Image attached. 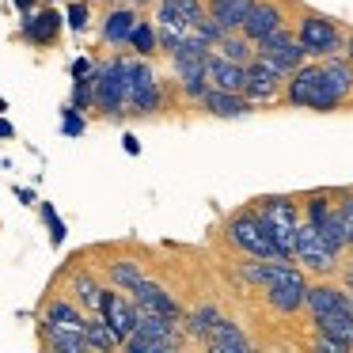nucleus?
Here are the masks:
<instances>
[{
    "label": "nucleus",
    "mask_w": 353,
    "mask_h": 353,
    "mask_svg": "<svg viewBox=\"0 0 353 353\" xmlns=\"http://www.w3.org/2000/svg\"><path fill=\"white\" fill-rule=\"evenodd\" d=\"M304 307H307V315H319V312H338V307H353V300H350V292L342 289V285H334V281H315V285H307V292H304Z\"/></svg>",
    "instance_id": "obj_20"
},
{
    "label": "nucleus",
    "mask_w": 353,
    "mask_h": 353,
    "mask_svg": "<svg viewBox=\"0 0 353 353\" xmlns=\"http://www.w3.org/2000/svg\"><path fill=\"white\" fill-rule=\"evenodd\" d=\"M281 99L289 107H307V110H319V114L338 110L342 103L353 99V61L338 54L319 57L312 65L304 61L300 69L289 72V80L281 88Z\"/></svg>",
    "instance_id": "obj_1"
},
{
    "label": "nucleus",
    "mask_w": 353,
    "mask_h": 353,
    "mask_svg": "<svg viewBox=\"0 0 353 353\" xmlns=\"http://www.w3.org/2000/svg\"><path fill=\"white\" fill-rule=\"evenodd\" d=\"M338 274H342V289L353 296V266H338Z\"/></svg>",
    "instance_id": "obj_38"
},
{
    "label": "nucleus",
    "mask_w": 353,
    "mask_h": 353,
    "mask_svg": "<svg viewBox=\"0 0 353 353\" xmlns=\"http://www.w3.org/2000/svg\"><path fill=\"white\" fill-rule=\"evenodd\" d=\"M312 327H315V334H327V338H334V342H342L345 350H353V307L312 315Z\"/></svg>",
    "instance_id": "obj_21"
},
{
    "label": "nucleus",
    "mask_w": 353,
    "mask_h": 353,
    "mask_svg": "<svg viewBox=\"0 0 353 353\" xmlns=\"http://www.w3.org/2000/svg\"><path fill=\"white\" fill-rule=\"evenodd\" d=\"M122 145H125V152H130V156H137V152H141V145H137V137H133V133H125Z\"/></svg>",
    "instance_id": "obj_40"
},
{
    "label": "nucleus",
    "mask_w": 353,
    "mask_h": 353,
    "mask_svg": "<svg viewBox=\"0 0 353 353\" xmlns=\"http://www.w3.org/2000/svg\"><path fill=\"white\" fill-rule=\"evenodd\" d=\"M84 130H88L84 114H80L77 107H65V114H61V133L65 137H84Z\"/></svg>",
    "instance_id": "obj_34"
},
{
    "label": "nucleus",
    "mask_w": 353,
    "mask_h": 353,
    "mask_svg": "<svg viewBox=\"0 0 353 353\" xmlns=\"http://www.w3.org/2000/svg\"><path fill=\"white\" fill-rule=\"evenodd\" d=\"M130 300L137 304V312H152V315H168V319H183V304H179L175 292H168L160 281L152 277H141L130 289Z\"/></svg>",
    "instance_id": "obj_13"
},
{
    "label": "nucleus",
    "mask_w": 353,
    "mask_h": 353,
    "mask_svg": "<svg viewBox=\"0 0 353 353\" xmlns=\"http://www.w3.org/2000/svg\"><path fill=\"white\" fill-rule=\"evenodd\" d=\"M254 209L262 213L270 236L277 243L281 259H292L296 251V228H300V194H266L254 201Z\"/></svg>",
    "instance_id": "obj_4"
},
{
    "label": "nucleus",
    "mask_w": 353,
    "mask_h": 353,
    "mask_svg": "<svg viewBox=\"0 0 353 353\" xmlns=\"http://www.w3.org/2000/svg\"><path fill=\"white\" fill-rule=\"evenodd\" d=\"M277 27H285V8L281 4H277V0H251V8H247L239 31H243L251 42H259V39H266L270 31H277Z\"/></svg>",
    "instance_id": "obj_14"
},
{
    "label": "nucleus",
    "mask_w": 353,
    "mask_h": 353,
    "mask_svg": "<svg viewBox=\"0 0 353 353\" xmlns=\"http://www.w3.org/2000/svg\"><path fill=\"white\" fill-rule=\"evenodd\" d=\"M4 110H8V103H4V95H0V114H4Z\"/></svg>",
    "instance_id": "obj_45"
},
{
    "label": "nucleus",
    "mask_w": 353,
    "mask_h": 353,
    "mask_svg": "<svg viewBox=\"0 0 353 353\" xmlns=\"http://www.w3.org/2000/svg\"><path fill=\"white\" fill-rule=\"evenodd\" d=\"M69 107H77L80 114H84V110H92V72H88V77H80L77 84H72V103Z\"/></svg>",
    "instance_id": "obj_33"
},
{
    "label": "nucleus",
    "mask_w": 353,
    "mask_h": 353,
    "mask_svg": "<svg viewBox=\"0 0 353 353\" xmlns=\"http://www.w3.org/2000/svg\"><path fill=\"white\" fill-rule=\"evenodd\" d=\"M39 213H42V221H46V228H50V243H54V247H61V243H65V221L57 216V209L50 205V201H42V205H39Z\"/></svg>",
    "instance_id": "obj_32"
},
{
    "label": "nucleus",
    "mask_w": 353,
    "mask_h": 353,
    "mask_svg": "<svg viewBox=\"0 0 353 353\" xmlns=\"http://www.w3.org/2000/svg\"><path fill=\"white\" fill-rule=\"evenodd\" d=\"M8 137H16V125L8 118H0V141H8Z\"/></svg>",
    "instance_id": "obj_39"
},
{
    "label": "nucleus",
    "mask_w": 353,
    "mask_h": 353,
    "mask_svg": "<svg viewBox=\"0 0 353 353\" xmlns=\"http://www.w3.org/2000/svg\"><path fill=\"white\" fill-rule=\"evenodd\" d=\"M42 330V345H50L54 353H88L84 330L77 327H54V323H39Z\"/></svg>",
    "instance_id": "obj_22"
},
{
    "label": "nucleus",
    "mask_w": 353,
    "mask_h": 353,
    "mask_svg": "<svg viewBox=\"0 0 353 353\" xmlns=\"http://www.w3.org/2000/svg\"><path fill=\"white\" fill-rule=\"evenodd\" d=\"M92 107L110 122L125 118V57L92 65Z\"/></svg>",
    "instance_id": "obj_7"
},
{
    "label": "nucleus",
    "mask_w": 353,
    "mask_h": 353,
    "mask_svg": "<svg viewBox=\"0 0 353 353\" xmlns=\"http://www.w3.org/2000/svg\"><path fill=\"white\" fill-rule=\"evenodd\" d=\"M201 342L213 353H247L251 350V338H247L243 327H239L236 319H228V315H216V323L209 327V334L201 338Z\"/></svg>",
    "instance_id": "obj_17"
},
{
    "label": "nucleus",
    "mask_w": 353,
    "mask_h": 353,
    "mask_svg": "<svg viewBox=\"0 0 353 353\" xmlns=\"http://www.w3.org/2000/svg\"><path fill=\"white\" fill-rule=\"evenodd\" d=\"M34 4H39V0H16L19 12H34Z\"/></svg>",
    "instance_id": "obj_44"
},
{
    "label": "nucleus",
    "mask_w": 353,
    "mask_h": 353,
    "mask_svg": "<svg viewBox=\"0 0 353 353\" xmlns=\"http://www.w3.org/2000/svg\"><path fill=\"white\" fill-rule=\"evenodd\" d=\"M216 307L213 304H198V307H190V312H183V319H179V327H183V334L186 338H194V342H201V338L209 334V327L216 323Z\"/></svg>",
    "instance_id": "obj_28"
},
{
    "label": "nucleus",
    "mask_w": 353,
    "mask_h": 353,
    "mask_svg": "<svg viewBox=\"0 0 353 353\" xmlns=\"http://www.w3.org/2000/svg\"><path fill=\"white\" fill-rule=\"evenodd\" d=\"M292 259L315 277H334L338 266H342V254H338L334 247L323 239V232L315 228L312 221H304V216H300V228H296V251H292Z\"/></svg>",
    "instance_id": "obj_8"
},
{
    "label": "nucleus",
    "mask_w": 353,
    "mask_h": 353,
    "mask_svg": "<svg viewBox=\"0 0 353 353\" xmlns=\"http://www.w3.org/2000/svg\"><path fill=\"white\" fill-rule=\"evenodd\" d=\"M285 72L277 69L270 57L254 54L251 61H247V80H243V95L259 107V103H277L281 99V88H285Z\"/></svg>",
    "instance_id": "obj_10"
},
{
    "label": "nucleus",
    "mask_w": 353,
    "mask_h": 353,
    "mask_svg": "<svg viewBox=\"0 0 353 353\" xmlns=\"http://www.w3.org/2000/svg\"><path fill=\"white\" fill-rule=\"evenodd\" d=\"M213 50H216L221 57H228V61H239V65H247V61L254 57V42L247 39L243 31H224L221 42H216Z\"/></svg>",
    "instance_id": "obj_29"
},
{
    "label": "nucleus",
    "mask_w": 353,
    "mask_h": 353,
    "mask_svg": "<svg viewBox=\"0 0 353 353\" xmlns=\"http://www.w3.org/2000/svg\"><path fill=\"white\" fill-rule=\"evenodd\" d=\"M84 307L77 304L72 296H54L46 300V307H42V323H54V327H84Z\"/></svg>",
    "instance_id": "obj_24"
},
{
    "label": "nucleus",
    "mask_w": 353,
    "mask_h": 353,
    "mask_svg": "<svg viewBox=\"0 0 353 353\" xmlns=\"http://www.w3.org/2000/svg\"><path fill=\"white\" fill-rule=\"evenodd\" d=\"M156 27H175V31H190L201 16H205V0H156Z\"/></svg>",
    "instance_id": "obj_16"
},
{
    "label": "nucleus",
    "mask_w": 353,
    "mask_h": 353,
    "mask_svg": "<svg viewBox=\"0 0 353 353\" xmlns=\"http://www.w3.org/2000/svg\"><path fill=\"white\" fill-rule=\"evenodd\" d=\"M133 23H137V8H130V4L110 8L107 19H103V42H107V46H125Z\"/></svg>",
    "instance_id": "obj_23"
},
{
    "label": "nucleus",
    "mask_w": 353,
    "mask_h": 353,
    "mask_svg": "<svg viewBox=\"0 0 353 353\" xmlns=\"http://www.w3.org/2000/svg\"><path fill=\"white\" fill-rule=\"evenodd\" d=\"M315 350L319 353H350L342 342H334V338H327V334H315Z\"/></svg>",
    "instance_id": "obj_36"
},
{
    "label": "nucleus",
    "mask_w": 353,
    "mask_h": 353,
    "mask_svg": "<svg viewBox=\"0 0 353 353\" xmlns=\"http://www.w3.org/2000/svg\"><path fill=\"white\" fill-rule=\"evenodd\" d=\"M334 194V213H338V221H342V232H345V243L353 247V190L345 186V190H330Z\"/></svg>",
    "instance_id": "obj_31"
},
{
    "label": "nucleus",
    "mask_w": 353,
    "mask_h": 353,
    "mask_svg": "<svg viewBox=\"0 0 353 353\" xmlns=\"http://www.w3.org/2000/svg\"><path fill=\"white\" fill-rule=\"evenodd\" d=\"M183 342H186V334L179 327V319L137 312V327L122 342V350L125 353H175V350H183Z\"/></svg>",
    "instance_id": "obj_5"
},
{
    "label": "nucleus",
    "mask_w": 353,
    "mask_h": 353,
    "mask_svg": "<svg viewBox=\"0 0 353 353\" xmlns=\"http://www.w3.org/2000/svg\"><path fill=\"white\" fill-rule=\"evenodd\" d=\"M243 277L251 285H259L266 304L277 315H296L304 312V292L307 277L300 266H292V259H251L243 266Z\"/></svg>",
    "instance_id": "obj_2"
},
{
    "label": "nucleus",
    "mask_w": 353,
    "mask_h": 353,
    "mask_svg": "<svg viewBox=\"0 0 353 353\" xmlns=\"http://www.w3.org/2000/svg\"><path fill=\"white\" fill-rule=\"evenodd\" d=\"M88 72H92V61H88V57H77V61H72V80L88 77Z\"/></svg>",
    "instance_id": "obj_37"
},
{
    "label": "nucleus",
    "mask_w": 353,
    "mask_h": 353,
    "mask_svg": "<svg viewBox=\"0 0 353 353\" xmlns=\"http://www.w3.org/2000/svg\"><path fill=\"white\" fill-rule=\"evenodd\" d=\"M224 236H228L243 254H251V259H281L274 236H270V228H266V221H262V213L254 205L236 209V213L224 221Z\"/></svg>",
    "instance_id": "obj_6"
},
{
    "label": "nucleus",
    "mask_w": 353,
    "mask_h": 353,
    "mask_svg": "<svg viewBox=\"0 0 353 353\" xmlns=\"http://www.w3.org/2000/svg\"><path fill=\"white\" fill-rule=\"evenodd\" d=\"M342 27L334 23L330 16H323V12H312L304 8V16H300V27H296V46L304 50V57H330V54H342Z\"/></svg>",
    "instance_id": "obj_9"
},
{
    "label": "nucleus",
    "mask_w": 353,
    "mask_h": 353,
    "mask_svg": "<svg viewBox=\"0 0 353 353\" xmlns=\"http://www.w3.org/2000/svg\"><path fill=\"white\" fill-rule=\"evenodd\" d=\"M122 4H130V8L141 12V8H148V4H156V0H122Z\"/></svg>",
    "instance_id": "obj_43"
},
{
    "label": "nucleus",
    "mask_w": 353,
    "mask_h": 353,
    "mask_svg": "<svg viewBox=\"0 0 353 353\" xmlns=\"http://www.w3.org/2000/svg\"><path fill=\"white\" fill-rule=\"evenodd\" d=\"M163 110V84L156 80V69L148 57H125V114L152 118Z\"/></svg>",
    "instance_id": "obj_3"
},
{
    "label": "nucleus",
    "mask_w": 353,
    "mask_h": 353,
    "mask_svg": "<svg viewBox=\"0 0 353 353\" xmlns=\"http://www.w3.org/2000/svg\"><path fill=\"white\" fill-rule=\"evenodd\" d=\"M205 77H209V88H221V92H243L247 65L228 61V57H221V54H213V50H209V57H205Z\"/></svg>",
    "instance_id": "obj_19"
},
{
    "label": "nucleus",
    "mask_w": 353,
    "mask_h": 353,
    "mask_svg": "<svg viewBox=\"0 0 353 353\" xmlns=\"http://www.w3.org/2000/svg\"><path fill=\"white\" fill-rule=\"evenodd\" d=\"M198 103L213 118H247V114H254V103L247 99L243 92H221V88H209Z\"/></svg>",
    "instance_id": "obj_18"
},
{
    "label": "nucleus",
    "mask_w": 353,
    "mask_h": 353,
    "mask_svg": "<svg viewBox=\"0 0 353 353\" xmlns=\"http://www.w3.org/2000/svg\"><path fill=\"white\" fill-rule=\"evenodd\" d=\"M84 342H88V350H99V353H110V350H118V338H114V330L107 327V323H103V315L99 312H88L84 315Z\"/></svg>",
    "instance_id": "obj_25"
},
{
    "label": "nucleus",
    "mask_w": 353,
    "mask_h": 353,
    "mask_svg": "<svg viewBox=\"0 0 353 353\" xmlns=\"http://www.w3.org/2000/svg\"><path fill=\"white\" fill-rule=\"evenodd\" d=\"M16 198L23 201V205H34V190H27V186H19V190H16Z\"/></svg>",
    "instance_id": "obj_41"
},
{
    "label": "nucleus",
    "mask_w": 353,
    "mask_h": 353,
    "mask_svg": "<svg viewBox=\"0 0 353 353\" xmlns=\"http://www.w3.org/2000/svg\"><path fill=\"white\" fill-rule=\"evenodd\" d=\"M69 289H72V300H77L84 312H95L99 307V296H103V285L95 274H88V270H77V274L69 277Z\"/></svg>",
    "instance_id": "obj_27"
},
{
    "label": "nucleus",
    "mask_w": 353,
    "mask_h": 353,
    "mask_svg": "<svg viewBox=\"0 0 353 353\" xmlns=\"http://www.w3.org/2000/svg\"><path fill=\"white\" fill-rule=\"evenodd\" d=\"M145 277V266H141V259H130V254H122V259H110L107 262V281L114 285V289L130 292L133 285Z\"/></svg>",
    "instance_id": "obj_26"
},
{
    "label": "nucleus",
    "mask_w": 353,
    "mask_h": 353,
    "mask_svg": "<svg viewBox=\"0 0 353 353\" xmlns=\"http://www.w3.org/2000/svg\"><path fill=\"white\" fill-rule=\"evenodd\" d=\"M205 4H213V0H205Z\"/></svg>",
    "instance_id": "obj_46"
},
{
    "label": "nucleus",
    "mask_w": 353,
    "mask_h": 353,
    "mask_svg": "<svg viewBox=\"0 0 353 353\" xmlns=\"http://www.w3.org/2000/svg\"><path fill=\"white\" fill-rule=\"evenodd\" d=\"M342 54H345V57H350V61H353V31L345 34V42H342Z\"/></svg>",
    "instance_id": "obj_42"
},
{
    "label": "nucleus",
    "mask_w": 353,
    "mask_h": 353,
    "mask_svg": "<svg viewBox=\"0 0 353 353\" xmlns=\"http://www.w3.org/2000/svg\"><path fill=\"white\" fill-rule=\"evenodd\" d=\"M95 312H99L103 323L114 330L118 342H125V338L133 334V327H137V304H133L122 289H114V285H110V289H103L99 307H95Z\"/></svg>",
    "instance_id": "obj_11"
},
{
    "label": "nucleus",
    "mask_w": 353,
    "mask_h": 353,
    "mask_svg": "<svg viewBox=\"0 0 353 353\" xmlns=\"http://www.w3.org/2000/svg\"><path fill=\"white\" fill-rule=\"evenodd\" d=\"M125 46H130L137 57L160 54V42H156V23H148V19H137V23H133V31H130V39H125Z\"/></svg>",
    "instance_id": "obj_30"
},
{
    "label": "nucleus",
    "mask_w": 353,
    "mask_h": 353,
    "mask_svg": "<svg viewBox=\"0 0 353 353\" xmlns=\"http://www.w3.org/2000/svg\"><path fill=\"white\" fill-rule=\"evenodd\" d=\"M254 54L270 57V61H274L277 69L285 72V77H289L292 69H300V65L307 61L304 50L296 46V34H292L289 27H277V31H270L266 39H259V42H254Z\"/></svg>",
    "instance_id": "obj_12"
},
{
    "label": "nucleus",
    "mask_w": 353,
    "mask_h": 353,
    "mask_svg": "<svg viewBox=\"0 0 353 353\" xmlns=\"http://www.w3.org/2000/svg\"><path fill=\"white\" fill-rule=\"evenodd\" d=\"M65 16L54 8H39V12H23V23H19V34H23L31 46H54L57 34H61Z\"/></svg>",
    "instance_id": "obj_15"
},
{
    "label": "nucleus",
    "mask_w": 353,
    "mask_h": 353,
    "mask_svg": "<svg viewBox=\"0 0 353 353\" xmlns=\"http://www.w3.org/2000/svg\"><path fill=\"white\" fill-rule=\"evenodd\" d=\"M88 16H92V8H88L84 0H72V4H69V16H65V23H69L72 31H84V27H88Z\"/></svg>",
    "instance_id": "obj_35"
}]
</instances>
